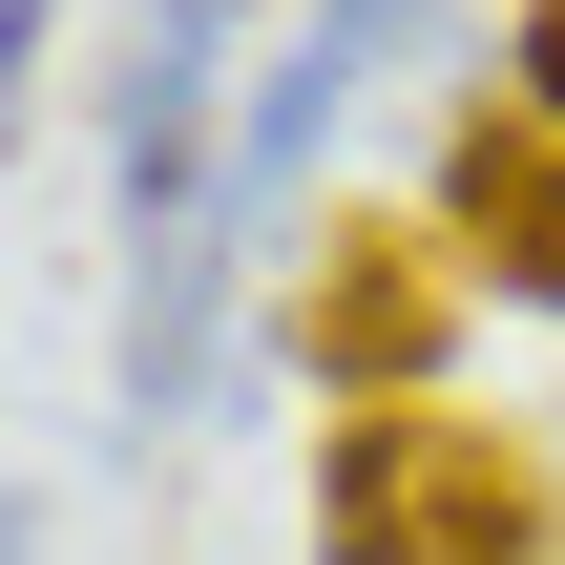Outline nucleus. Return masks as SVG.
Returning a JSON list of instances; mask_svg holds the SVG:
<instances>
[{
    "label": "nucleus",
    "mask_w": 565,
    "mask_h": 565,
    "mask_svg": "<svg viewBox=\"0 0 565 565\" xmlns=\"http://www.w3.org/2000/svg\"><path fill=\"white\" fill-rule=\"evenodd\" d=\"M315 565H565V503L503 419L377 398L315 440Z\"/></svg>",
    "instance_id": "1"
},
{
    "label": "nucleus",
    "mask_w": 565,
    "mask_h": 565,
    "mask_svg": "<svg viewBox=\"0 0 565 565\" xmlns=\"http://www.w3.org/2000/svg\"><path fill=\"white\" fill-rule=\"evenodd\" d=\"M461 231L440 210H335L315 231V273L273 294V335H294V377L335 398V419H377V398H440V356H461Z\"/></svg>",
    "instance_id": "2"
},
{
    "label": "nucleus",
    "mask_w": 565,
    "mask_h": 565,
    "mask_svg": "<svg viewBox=\"0 0 565 565\" xmlns=\"http://www.w3.org/2000/svg\"><path fill=\"white\" fill-rule=\"evenodd\" d=\"M440 231H461L482 294L565 315V126L524 84H461V105H440Z\"/></svg>",
    "instance_id": "3"
},
{
    "label": "nucleus",
    "mask_w": 565,
    "mask_h": 565,
    "mask_svg": "<svg viewBox=\"0 0 565 565\" xmlns=\"http://www.w3.org/2000/svg\"><path fill=\"white\" fill-rule=\"evenodd\" d=\"M503 84H524V105L565 126V0H524V21H503Z\"/></svg>",
    "instance_id": "4"
}]
</instances>
